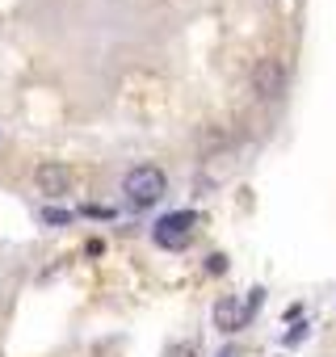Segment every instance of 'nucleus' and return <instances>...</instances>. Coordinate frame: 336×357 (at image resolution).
I'll return each instance as SVG.
<instances>
[{
  "label": "nucleus",
  "instance_id": "nucleus-9",
  "mask_svg": "<svg viewBox=\"0 0 336 357\" xmlns=\"http://www.w3.org/2000/svg\"><path fill=\"white\" fill-rule=\"evenodd\" d=\"M168 357H198L194 344H168Z\"/></svg>",
  "mask_w": 336,
  "mask_h": 357
},
{
  "label": "nucleus",
  "instance_id": "nucleus-5",
  "mask_svg": "<svg viewBox=\"0 0 336 357\" xmlns=\"http://www.w3.org/2000/svg\"><path fill=\"white\" fill-rule=\"evenodd\" d=\"M244 324H248V307H244V298L223 294V298L215 303V328H219V332H240Z\"/></svg>",
  "mask_w": 336,
  "mask_h": 357
},
{
  "label": "nucleus",
  "instance_id": "nucleus-11",
  "mask_svg": "<svg viewBox=\"0 0 336 357\" xmlns=\"http://www.w3.org/2000/svg\"><path fill=\"white\" fill-rule=\"evenodd\" d=\"M0 135H5V130H0Z\"/></svg>",
  "mask_w": 336,
  "mask_h": 357
},
{
  "label": "nucleus",
  "instance_id": "nucleus-2",
  "mask_svg": "<svg viewBox=\"0 0 336 357\" xmlns=\"http://www.w3.org/2000/svg\"><path fill=\"white\" fill-rule=\"evenodd\" d=\"M194 227H198V215H194V211H173V215L155 219L151 240H155L160 248H168V252H181V248H190Z\"/></svg>",
  "mask_w": 336,
  "mask_h": 357
},
{
  "label": "nucleus",
  "instance_id": "nucleus-3",
  "mask_svg": "<svg viewBox=\"0 0 336 357\" xmlns=\"http://www.w3.org/2000/svg\"><path fill=\"white\" fill-rule=\"evenodd\" d=\"M286 93V63L282 59H257L252 68V97L257 101H277Z\"/></svg>",
  "mask_w": 336,
  "mask_h": 357
},
{
  "label": "nucleus",
  "instance_id": "nucleus-8",
  "mask_svg": "<svg viewBox=\"0 0 336 357\" xmlns=\"http://www.w3.org/2000/svg\"><path fill=\"white\" fill-rule=\"evenodd\" d=\"M206 269H211V273H223V269H227V257H223V252H211V257H206Z\"/></svg>",
  "mask_w": 336,
  "mask_h": 357
},
{
  "label": "nucleus",
  "instance_id": "nucleus-4",
  "mask_svg": "<svg viewBox=\"0 0 336 357\" xmlns=\"http://www.w3.org/2000/svg\"><path fill=\"white\" fill-rule=\"evenodd\" d=\"M34 185H38V194H47V198H68L72 185H76V172H72L68 164H59V160H43V164L34 168Z\"/></svg>",
  "mask_w": 336,
  "mask_h": 357
},
{
  "label": "nucleus",
  "instance_id": "nucleus-7",
  "mask_svg": "<svg viewBox=\"0 0 336 357\" xmlns=\"http://www.w3.org/2000/svg\"><path fill=\"white\" fill-rule=\"evenodd\" d=\"M43 223H72V215H68V211H55V206H47V211H43Z\"/></svg>",
  "mask_w": 336,
  "mask_h": 357
},
{
  "label": "nucleus",
  "instance_id": "nucleus-1",
  "mask_svg": "<svg viewBox=\"0 0 336 357\" xmlns=\"http://www.w3.org/2000/svg\"><path fill=\"white\" fill-rule=\"evenodd\" d=\"M164 190H168V176L155 164H135L122 181V194H126L130 206H155L164 198Z\"/></svg>",
  "mask_w": 336,
  "mask_h": 357
},
{
  "label": "nucleus",
  "instance_id": "nucleus-6",
  "mask_svg": "<svg viewBox=\"0 0 336 357\" xmlns=\"http://www.w3.org/2000/svg\"><path fill=\"white\" fill-rule=\"evenodd\" d=\"M261 303H265V290H261V286H252V290H248V298H244L248 315H252V311H261Z\"/></svg>",
  "mask_w": 336,
  "mask_h": 357
},
{
  "label": "nucleus",
  "instance_id": "nucleus-10",
  "mask_svg": "<svg viewBox=\"0 0 336 357\" xmlns=\"http://www.w3.org/2000/svg\"><path fill=\"white\" fill-rule=\"evenodd\" d=\"M219 357H236V353H219Z\"/></svg>",
  "mask_w": 336,
  "mask_h": 357
}]
</instances>
